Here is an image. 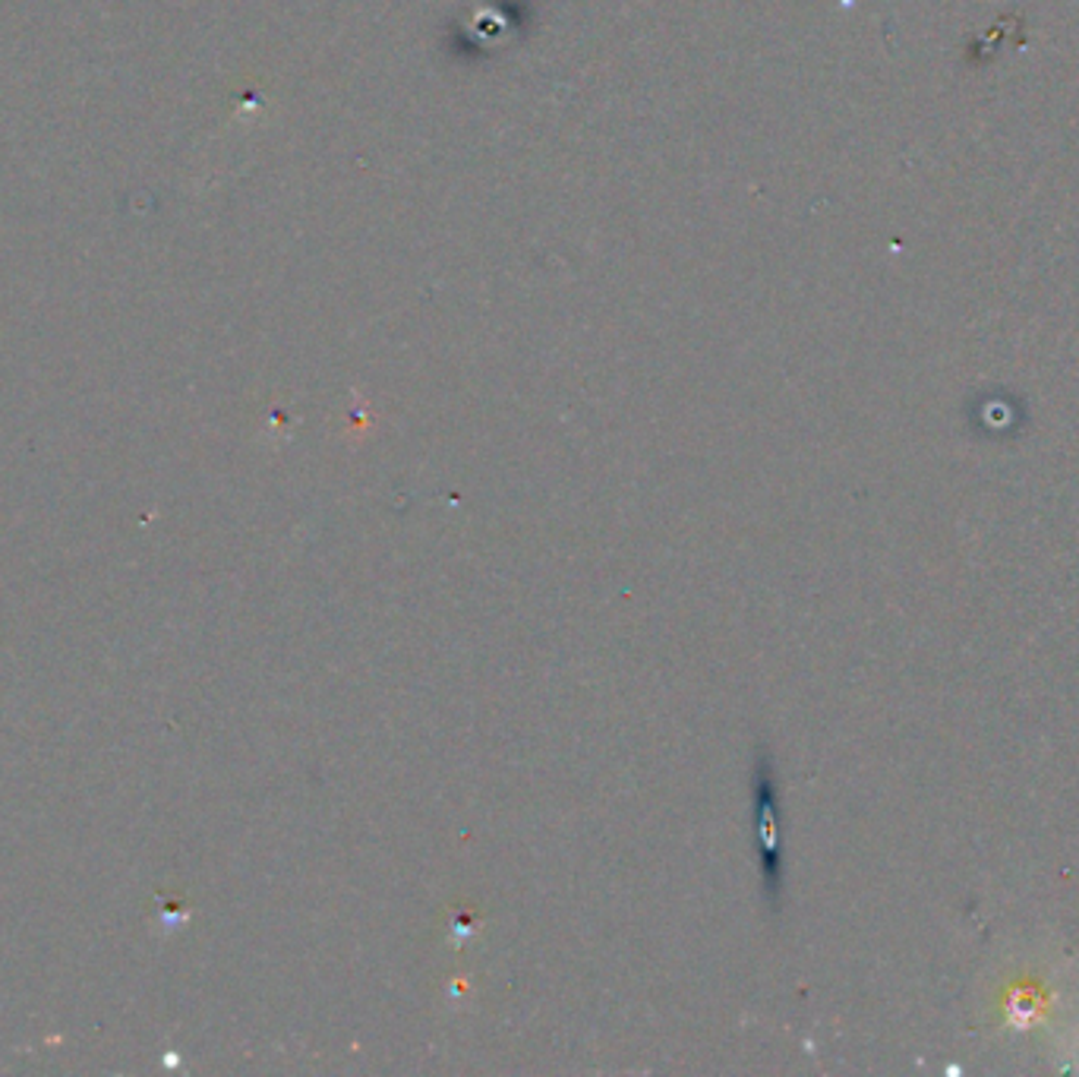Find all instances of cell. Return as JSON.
<instances>
[{
    "mask_svg": "<svg viewBox=\"0 0 1079 1077\" xmlns=\"http://www.w3.org/2000/svg\"><path fill=\"white\" fill-rule=\"evenodd\" d=\"M774 781L771 771L758 774V812H761V869H764V885L767 891H776L779 882V860H776V825H774Z\"/></svg>",
    "mask_w": 1079,
    "mask_h": 1077,
    "instance_id": "obj_1",
    "label": "cell"
}]
</instances>
